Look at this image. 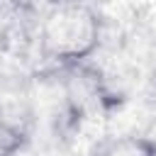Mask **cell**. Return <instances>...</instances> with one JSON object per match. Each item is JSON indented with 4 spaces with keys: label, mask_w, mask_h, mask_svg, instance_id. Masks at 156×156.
<instances>
[{
    "label": "cell",
    "mask_w": 156,
    "mask_h": 156,
    "mask_svg": "<svg viewBox=\"0 0 156 156\" xmlns=\"http://www.w3.org/2000/svg\"><path fill=\"white\" fill-rule=\"evenodd\" d=\"M39 46L61 63H80L100 41V20L83 5H54L34 24Z\"/></svg>",
    "instance_id": "1"
},
{
    "label": "cell",
    "mask_w": 156,
    "mask_h": 156,
    "mask_svg": "<svg viewBox=\"0 0 156 156\" xmlns=\"http://www.w3.org/2000/svg\"><path fill=\"white\" fill-rule=\"evenodd\" d=\"M100 156H154L144 136H117L102 146Z\"/></svg>",
    "instance_id": "2"
}]
</instances>
